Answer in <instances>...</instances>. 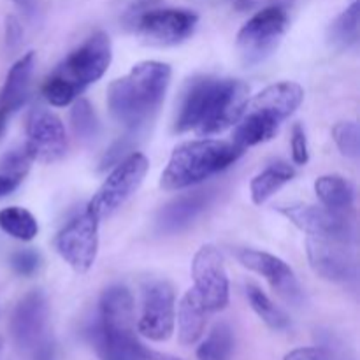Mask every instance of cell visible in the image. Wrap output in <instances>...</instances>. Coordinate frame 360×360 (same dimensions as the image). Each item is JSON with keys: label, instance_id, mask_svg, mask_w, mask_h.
<instances>
[{"label": "cell", "instance_id": "1", "mask_svg": "<svg viewBox=\"0 0 360 360\" xmlns=\"http://www.w3.org/2000/svg\"><path fill=\"white\" fill-rule=\"evenodd\" d=\"M248 86L238 79L193 77L183 91L176 116V132L210 137L236 125L248 101Z\"/></svg>", "mask_w": 360, "mask_h": 360}, {"label": "cell", "instance_id": "2", "mask_svg": "<svg viewBox=\"0 0 360 360\" xmlns=\"http://www.w3.org/2000/svg\"><path fill=\"white\" fill-rule=\"evenodd\" d=\"M171 67L164 62H141L108 88L112 118L129 130H139L158 111L171 83Z\"/></svg>", "mask_w": 360, "mask_h": 360}, {"label": "cell", "instance_id": "3", "mask_svg": "<svg viewBox=\"0 0 360 360\" xmlns=\"http://www.w3.org/2000/svg\"><path fill=\"white\" fill-rule=\"evenodd\" d=\"M304 98V90L294 81L271 84L259 95L246 101L241 116L236 122L232 143L243 151L273 139L280 125L294 115Z\"/></svg>", "mask_w": 360, "mask_h": 360}, {"label": "cell", "instance_id": "4", "mask_svg": "<svg viewBox=\"0 0 360 360\" xmlns=\"http://www.w3.org/2000/svg\"><path fill=\"white\" fill-rule=\"evenodd\" d=\"M243 153L232 141L199 139L179 144L162 172L160 186L167 192H178L202 183L234 164Z\"/></svg>", "mask_w": 360, "mask_h": 360}, {"label": "cell", "instance_id": "5", "mask_svg": "<svg viewBox=\"0 0 360 360\" xmlns=\"http://www.w3.org/2000/svg\"><path fill=\"white\" fill-rule=\"evenodd\" d=\"M148 169H150V162L143 153L134 151V153L127 155L123 160L115 165L108 179L91 197L86 211H90L98 221L111 217L132 197V193H136Z\"/></svg>", "mask_w": 360, "mask_h": 360}, {"label": "cell", "instance_id": "6", "mask_svg": "<svg viewBox=\"0 0 360 360\" xmlns=\"http://www.w3.org/2000/svg\"><path fill=\"white\" fill-rule=\"evenodd\" d=\"M288 27V14L281 6H269L253 14L238 34V51L246 65L264 62L280 44Z\"/></svg>", "mask_w": 360, "mask_h": 360}, {"label": "cell", "instance_id": "7", "mask_svg": "<svg viewBox=\"0 0 360 360\" xmlns=\"http://www.w3.org/2000/svg\"><path fill=\"white\" fill-rule=\"evenodd\" d=\"M112 60V48L109 35L104 32H97L86 42L74 49L65 60L53 72V76L60 77L76 90L79 95L86 86L94 84L108 72Z\"/></svg>", "mask_w": 360, "mask_h": 360}, {"label": "cell", "instance_id": "8", "mask_svg": "<svg viewBox=\"0 0 360 360\" xmlns=\"http://www.w3.org/2000/svg\"><path fill=\"white\" fill-rule=\"evenodd\" d=\"M98 224L101 221L84 210L56 236V250L76 273H86L95 264L98 252Z\"/></svg>", "mask_w": 360, "mask_h": 360}, {"label": "cell", "instance_id": "9", "mask_svg": "<svg viewBox=\"0 0 360 360\" xmlns=\"http://www.w3.org/2000/svg\"><path fill=\"white\" fill-rule=\"evenodd\" d=\"M193 290L207 313H217L229 304V278L224 259L213 245H204L192 260Z\"/></svg>", "mask_w": 360, "mask_h": 360}, {"label": "cell", "instance_id": "10", "mask_svg": "<svg viewBox=\"0 0 360 360\" xmlns=\"http://www.w3.org/2000/svg\"><path fill=\"white\" fill-rule=\"evenodd\" d=\"M174 290L167 281H151L143 288V311L137 322L141 336L150 341H167L174 333Z\"/></svg>", "mask_w": 360, "mask_h": 360}, {"label": "cell", "instance_id": "11", "mask_svg": "<svg viewBox=\"0 0 360 360\" xmlns=\"http://www.w3.org/2000/svg\"><path fill=\"white\" fill-rule=\"evenodd\" d=\"M280 213L311 238L336 239L345 243L354 239V224L350 213H336L323 206H304V204L280 207Z\"/></svg>", "mask_w": 360, "mask_h": 360}, {"label": "cell", "instance_id": "12", "mask_svg": "<svg viewBox=\"0 0 360 360\" xmlns=\"http://www.w3.org/2000/svg\"><path fill=\"white\" fill-rule=\"evenodd\" d=\"M25 150L34 162L53 164L65 157L67 136L62 120L51 111L35 109L27 123Z\"/></svg>", "mask_w": 360, "mask_h": 360}, {"label": "cell", "instance_id": "13", "mask_svg": "<svg viewBox=\"0 0 360 360\" xmlns=\"http://www.w3.org/2000/svg\"><path fill=\"white\" fill-rule=\"evenodd\" d=\"M199 16L188 9L146 11L137 20V30L150 44L176 46L195 32Z\"/></svg>", "mask_w": 360, "mask_h": 360}, {"label": "cell", "instance_id": "14", "mask_svg": "<svg viewBox=\"0 0 360 360\" xmlns=\"http://www.w3.org/2000/svg\"><path fill=\"white\" fill-rule=\"evenodd\" d=\"M348 245L350 243L309 236L306 241L309 266L319 276L327 281L347 283V281L354 280L357 274V264H355V257Z\"/></svg>", "mask_w": 360, "mask_h": 360}, {"label": "cell", "instance_id": "15", "mask_svg": "<svg viewBox=\"0 0 360 360\" xmlns=\"http://www.w3.org/2000/svg\"><path fill=\"white\" fill-rule=\"evenodd\" d=\"M238 259L246 269L266 278L271 288L281 299L292 304H299L302 301V290L299 287L297 278L285 260L271 253L259 252V250H241L238 253Z\"/></svg>", "mask_w": 360, "mask_h": 360}, {"label": "cell", "instance_id": "16", "mask_svg": "<svg viewBox=\"0 0 360 360\" xmlns=\"http://www.w3.org/2000/svg\"><path fill=\"white\" fill-rule=\"evenodd\" d=\"M46 320H48V302L41 290H32L16 306L11 319V333L14 343L21 350H34L42 340Z\"/></svg>", "mask_w": 360, "mask_h": 360}, {"label": "cell", "instance_id": "17", "mask_svg": "<svg viewBox=\"0 0 360 360\" xmlns=\"http://www.w3.org/2000/svg\"><path fill=\"white\" fill-rule=\"evenodd\" d=\"M34 62L35 55L30 51L21 56L7 72L6 83L0 90V137L6 132L7 120L27 102L28 94H30Z\"/></svg>", "mask_w": 360, "mask_h": 360}, {"label": "cell", "instance_id": "18", "mask_svg": "<svg viewBox=\"0 0 360 360\" xmlns=\"http://www.w3.org/2000/svg\"><path fill=\"white\" fill-rule=\"evenodd\" d=\"M101 316L97 326L115 333H136L134 320V299L129 288L112 285L105 288L101 297Z\"/></svg>", "mask_w": 360, "mask_h": 360}, {"label": "cell", "instance_id": "19", "mask_svg": "<svg viewBox=\"0 0 360 360\" xmlns=\"http://www.w3.org/2000/svg\"><path fill=\"white\" fill-rule=\"evenodd\" d=\"M211 195H213L211 192L200 190V192L186 193V195H181L169 202L158 214V231L164 232V234H174V232L188 227L195 220L197 214L206 210Z\"/></svg>", "mask_w": 360, "mask_h": 360}, {"label": "cell", "instance_id": "20", "mask_svg": "<svg viewBox=\"0 0 360 360\" xmlns=\"http://www.w3.org/2000/svg\"><path fill=\"white\" fill-rule=\"evenodd\" d=\"M91 341L101 360H146L136 333H115L95 326Z\"/></svg>", "mask_w": 360, "mask_h": 360}, {"label": "cell", "instance_id": "21", "mask_svg": "<svg viewBox=\"0 0 360 360\" xmlns=\"http://www.w3.org/2000/svg\"><path fill=\"white\" fill-rule=\"evenodd\" d=\"M207 309L200 302L197 292L188 290L183 295L178 308V338L179 343L190 347L202 338L207 322Z\"/></svg>", "mask_w": 360, "mask_h": 360}, {"label": "cell", "instance_id": "22", "mask_svg": "<svg viewBox=\"0 0 360 360\" xmlns=\"http://www.w3.org/2000/svg\"><path fill=\"white\" fill-rule=\"evenodd\" d=\"M315 192L320 202L327 210L336 213H352L355 200V190L348 179L336 174L320 176L315 181Z\"/></svg>", "mask_w": 360, "mask_h": 360}, {"label": "cell", "instance_id": "23", "mask_svg": "<svg viewBox=\"0 0 360 360\" xmlns=\"http://www.w3.org/2000/svg\"><path fill=\"white\" fill-rule=\"evenodd\" d=\"M294 176L295 171L290 165L285 164V162H278V164H273L267 169H264L250 183V192H252L253 204L262 206L278 190H281L287 183H290L294 179Z\"/></svg>", "mask_w": 360, "mask_h": 360}, {"label": "cell", "instance_id": "24", "mask_svg": "<svg viewBox=\"0 0 360 360\" xmlns=\"http://www.w3.org/2000/svg\"><path fill=\"white\" fill-rule=\"evenodd\" d=\"M359 30L360 2L359 0H354V4L330 23L329 30H327V39H329V44L336 51H345V49H350L357 44Z\"/></svg>", "mask_w": 360, "mask_h": 360}, {"label": "cell", "instance_id": "25", "mask_svg": "<svg viewBox=\"0 0 360 360\" xmlns=\"http://www.w3.org/2000/svg\"><path fill=\"white\" fill-rule=\"evenodd\" d=\"M234 355V333L227 323L213 327L210 336L197 348L199 360H232Z\"/></svg>", "mask_w": 360, "mask_h": 360}, {"label": "cell", "instance_id": "26", "mask_svg": "<svg viewBox=\"0 0 360 360\" xmlns=\"http://www.w3.org/2000/svg\"><path fill=\"white\" fill-rule=\"evenodd\" d=\"M0 229L20 241H32L39 232V225L34 214L18 206H11L0 211Z\"/></svg>", "mask_w": 360, "mask_h": 360}, {"label": "cell", "instance_id": "27", "mask_svg": "<svg viewBox=\"0 0 360 360\" xmlns=\"http://www.w3.org/2000/svg\"><path fill=\"white\" fill-rule=\"evenodd\" d=\"M246 297H248L250 306L253 308V311L259 315V319H262V322L266 326H269L274 330H285L290 326V320L288 316L281 311L278 306H274V302L260 290L255 285H248L246 287Z\"/></svg>", "mask_w": 360, "mask_h": 360}, {"label": "cell", "instance_id": "28", "mask_svg": "<svg viewBox=\"0 0 360 360\" xmlns=\"http://www.w3.org/2000/svg\"><path fill=\"white\" fill-rule=\"evenodd\" d=\"M70 122H72L74 132H76L79 139L91 141L97 137L98 120L95 116V111L90 105V102L84 101V98H79L74 104L72 112H70Z\"/></svg>", "mask_w": 360, "mask_h": 360}, {"label": "cell", "instance_id": "29", "mask_svg": "<svg viewBox=\"0 0 360 360\" xmlns=\"http://www.w3.org/2000/svg\"><path fill=\"white\" fill-rule=\"evenodd\" d=\"M333 137L336 146L347 158L360 157V127L355 122H340L334 125Z\"/></svg>", "mask_w": 360, "mask_h": 360}, {"label": "cell", "instance_id": "30", "mask_svg": "<svg viewBox=\"0 0 360 360\" xmlns=\"http://www.w3.org/2000/svg\"><path fill=\"white\" fill-rule=\"evenodd\" d=\"M42 95L55 108H65V105H69L77 97L76 90L69 83H65L60 77L53 76V74L46 79L44 86H42Z\"/></svg>", "mask_w": 360, "mask_h": 360}, {"label": "cell", "instance_id": "31", "mask_svg": "<svg viewBox=\"0 0 360 360\" xmlns=\"http://www.w3.org/2000/svg\"><path fill=\"white\" fill-rule=\"evenodd\" d=\"M32 162L34 160L27 153L25 146L20 150H13L0 160V174L11 176V178H16L21 181L27 176Z\"/></svg>", "mask_w": 360, "mask_h": 360}, {"label": "cell", "instance_id": "32", "mask_svg": "<svg viewBox=\"0 0 360 360\" xmlns=\"http://www.w3.org/2000/svg\"><path fill=\"white\" fill-rule=\"evenodd\" d=\"M11 266L21 276H32L39 269V255L32 250H21L11 257Z\"/></svg>", "mask_w": 360, "mask_h": 360}, {"label": "cell", "instance_id": "33", "mask_svg": "<svg viewBox=\"0 0 360 360\" xmlns=\"http://www.w3.org/2000/svg\"><path fill=\"white\" fill-rule=\"evenodd\" d=\"M292 158L297 165H306L309 160L308 139H306L304 129L299 123L292 129Z\"/></svg>", "mask_w": 360, "mask_h": 360}, {"label": "cell", "instance_id": "34", "mask_svg": "<svg viewBox=\"0 0 360 360\" xmlns=\"http://www.w3.org/2000/svg\"><path fill=\"white\" fill-rule=\"evenodd\" d=\"M283 360H329V352L320 347H302L288 352Z\"/></svg>", "mask_w": 360, "mask_h": 360}, {"label": "cell", "instance_id": "35", "mask_svg": "<svg viewBox=\"0 0 360 360\" xmlns=\"http://www.w3.org/2000/svg\"><path fill=\"white\" fill-rule=\"evenodd\" d=\"M23 39V27L16 16L6 18V44L9 49H16Z\"/></svg>", "mask_w": 360, "mask_h": 360}, {"label": "cell", "instance_id": "36", "mask_svg": "<svg viewBox=\"0 0 360 360\" xmlns=\"http://www.w3.org/2000/svg\"><path fill=\"white\" fill-rule=\"evenodd\" d=\"M127 150H129V143H127L125 139L118 141V143H116V144H112L111 150H109L108 153L104 155V158H102V162H101V169H102V171H104V169L112 167V165L118 164V162L122 160L123 155H125Z\"/></svg>", "mask_w": 360, "mask_h": 360}, {"label": "cell", "instance_id": "37", "mask_svg": "<svg viewBox=\"0 0 360 360\" xmlns=\"http://www.w3.org/2000/svg\"><path fill=\"white\" fill-rule=\"evenodd\" d=\"M34 360H55V347L51 341L41 340L34 347Z\"/></svg>", "mask_w": 360, "mask_h": 360}, {"label": "cell", "instance_id": "38", "mask_svg": "<svg viewBox=\"0 0 360 360\" xmlns=\"http://www.w3.org/2000/svg\"><path fill=\"white\" fill-rule=\"evenodd\" d=\"M20 179L16 178H11V176L6 174H0V197H6L9 193H13L14 190L20 186Z\"/></svg>", "mask_w": 360, "mask_h": 360}, {"label": "cell", "instance_id": "39", "mask_svg": "<svg viewBox=\"0 0 360 360\" xmlns=\"http://www.w3.org/2000/svg\"><path fill=\"white\" fill-rule=\"evenodd\" d=\"M144 359H146V360H179V359L172 357V355L160 354V352L150 350V348H144Z\"/></svg>", "mask_w": 360, "mask_h": 360}, {"label": "cell", "instance_id": "40", "mask_svg": "<svg viewBox=\"0 0 360 360\" xmlns=\"http://www.w3.org/2000/svg\"><path fill=\"white\" fill-rule=\"evenodd\" d=\"M18 7H21L23 11H30L32 9V0H13Z\"/></svg>", "mask_w": 360, "mask_h": 360}, {"label": "cell", "instance_id": "41", "mask_svg": "<svg viewBox=\"0 0 360 360\" xmlns=\"http://www.w3.org/2000/svg\"><path fill=\"white\" fill-rule=\"evenodd\" d=\"M0 350H2V340H0Z\"/></svg>", "mask_w": 360, "mask_h": 360}]
</instances>
